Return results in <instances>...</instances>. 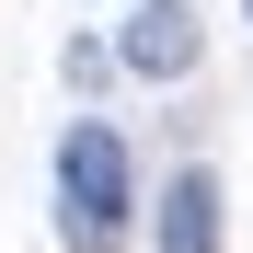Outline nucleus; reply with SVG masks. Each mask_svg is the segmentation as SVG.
I'll return each instance as SVG.
<instances>
[{"instance_id": "nucleus-4", "label": "nucleus", "mask_w": 253, "mask_h": 253, "mask_svg": "<svg viewBox=\"0 0 253 253\" xmlns=\"http://www.w3.org/2000/svg\"><path fill=\"white\" fill-rule=\"evenodd\" d=\"M58 69H69V92H104V81H115V46H92V35H69V58H58Z\"/></svg>"}, {"instance_id": "nucleus-1", "label": "nucleus", "mask_w": 253, "mask_h": 253, "mask_svg": "<svg viewBox=\"0 0 253 253\" xmlns=\"http://www.w3.org/2000/svg\"><path fill=\"white\" fill-rule=\"evenodd\" d=\"M126 219H138L126 138H115L104 115H69V138H58V242H69V253H115Z\"/></svg>"}, {"instance_id": "nucleus-3", "label": "nucleus", "mask_w": 253, "mask_h": 253, "mask_svg": "<svg viewBox=\"0 0 253 253\" xmlns=\"http://www.w3.org/2000/svg\"><path fill=\"white\" fill-rule=\"evenodd\" d=\"M150 230H161V253H219V173H207V161H184V173L161 184Z\"/></svg>"}, {"instance_id": "nucleus-2", "label": "nucleus", "mask_w": 253, "mask_h": 253, "mask_svg": "<svg viewBox=\"0 0 253 253\" xmlns=\"http://www.w3.org/2000/svg\"><path fill=\"white\" fill-rule=\"evenodd\" d=\"M196 58H207V23L184 12V0H126L115 69H138V81H196Z\"/></svg>"}]
</instances>
